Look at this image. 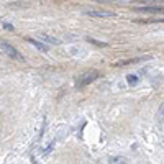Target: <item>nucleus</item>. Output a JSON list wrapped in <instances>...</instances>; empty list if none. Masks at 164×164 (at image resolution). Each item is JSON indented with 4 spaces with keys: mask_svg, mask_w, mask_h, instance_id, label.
I'll return each instance as SVG.
<instances>
[{
    "mask_svg": "<svg viewBox=\"0 0 164 164\" xmlns=\"http://www.w3.org/2000/svg\"><path fill=\"white\" fill-rule=\"evenodd\" d=\"M98 77H100V72H98L97 69H89L87 72H84V74H81L79 77H77L74 85L77 89H82V87H85V85L92 84L95 79H98Z\"/></svg>",
    "mask_w": 164,
    "mask_h": 164,
    "instance_id": "f257e3e1",
    "label": "nucleus"
},
{
    "mask_svg": "<svg viewBox=\"0 0 164 164\" xmlns=\"http://www.w3.org/2000/svg\"><path fill=\"white\" fill-rule=\"evenodd\" d=\"M0 49H2V54L10 56L12 59H18V61L23 59V58H21V54L18 53V49H15L12 45H8V43H5V41H0Z\"/></svg>",
    "mask_w": 164,
    "mask_h": 164,
    "instance_id": "f03ea898",
    "label": "nucleus"
},
{
    "mask_svg": "<svg viewBox=\"0 0 164 164\" xmlns=\"http://www.w3.org/2000/svg\"><path fill=\"white\" fill-rule=\"evenodd\" d=\"M84 15L94 17V18H113V17H117L115 13L107 12V10H84Z\"/></svg>",
    "mask_w": 164,
    "mask_h": 164,
    "instance_id": "7ed1b4c3",
    "label": "nucleus"
},
{
    "mask_svg": "<svg viewBox=\"0 0 164 164\" xmlns=\"http://www.w3.org/2000/svg\"><path fill=\"white\" fill-rule=\"evenodd\" d=\"M135 10L140 13H149V15H164V7H138Z\"/></svg>",
    "mask_w": 164,
    "mask_h": 164,
    "instance_id": "20e7f679",
    "label": "nucleus"
},
{
    "mask_svg": "<svg viewBox=\"0 0 164 164\" xmlns=\"http://www.w3.org/2000/svg\"><path fill=\"white\" fill-rule=\"evenodd\" d=\"M36 38L41 40L43 43H49V45H54V46H59L61 43H62L61 40L54 38V36H51V34H48V33H38V34H36Z\"/></svg>",
    "mask_w": 164,
    "mask_h": 164,
    "instance_id": "39448f33",
    "label": "nucleus"
},
{
    "mask_svg": "<svg viewBox=\"0 0 164 164\" xmlns=\"http://www.w3.org/2000/svg\"><path fill=\"white\" fill-rule=\"evenodd\" d=\"M26 41L30 43L31 46H34L36 49H40V51H43V53H48L49 51V48L45 45L43 41H40V40H36V38H26Z\"/></svg>",
    "mask_w": 164,
    "mask_h": 164,
    "instance_id": "423d86ee",
    "label": "nucleus"
},
{
    "mask_svg": "<svg viewBox=\"0 0 164 164\" xmlns=\"http://www.w3.org/2000/svg\"><path fill=\"white\" fill-rule=\"evenodd\" d=\"M151 59V56H140V58H135V59H125V61H118L115 62V66H128V64H136L141 61H148Z\"/></svg>",
    "mask_w": 164,
    "mask_h": 164,
    "instance_id": "0eeeda50",
    "label": "nucleus"
},
{
    "mask_svg": "<svg viewBox=\"0 0 164 164\" xmlns=\"http://www.w3.org/2000/svg\"><path fill=\"white\" fill-rule=\"evenodd\" d=\"M156 122H158L159 125H161V123H164V102L159 105L158 112H156Z\"/></svg>",
    "mask_w": 164,
    "mask_h": 164,
    "instance_id": "6e6552de",
    "label": "nucleus"
},
{
    "mask_svg": "<svg viewBox=\"0 0 164 164\" xmlns=\"http://www.w3.org/2000/svg\"><path fill=\"white\" fill-rule=\"evenodd\" d=\"M136 23H164V18H148V20H135Z\"/></svg>",
    "mask_w": 164,
    "mask_h": 164,
    "instance_id": "1a4fd4ad",
    "label": "nucleus"
},
{
    "mask_svg": "<svg viewBox=\"0 0 164 164\" xmlns=\"http://www.w3.org/2000/svg\"><path fill=\"white\" fill-rule=\"evenodd\" d=\"M87 41H89V43H92V45H95V46H103V48L108 46L105 41H98V40H94V38H87Z\"/></svg>",
    "mask_w": 164,
    "mask_h": 164,
    "instance_id": "9d476101",
    "label": "nucleus"
},
{
    "mask_svg": "<svg viewBox=\"0 0 164 164\" xmlns=\"http://www.w3.org/2000/svg\"><path fill=\"white\" fill-rule=\"evenodd\" d=\"M126 81H128V84H130V85H136V82H138V77H136V76H133V74H128Z\"/></svg>",
    "mask_w": 164,
    "mask_h": 164,
    "instance_id": "9b49d317",
    "label": "nucleus"
},
{
    "mask_svg": "<svg viewBox=\"0 0 164 164\" xmlns=\"http://www.w3.org/2000/svg\"><path fill=\"white\" fill-rule=\"evenodd\" d=\"M3 28H5V30H10V31H13V25H10V23H3Z\"/></svg>",
    "mask_w": 164,
    "mask_h": 164,
    "instance_id": "f8f14e48",
    "label": "nucleus"
},
{
    "mask_svg": "<svg viewBox=\"0 0 164 164\" xmlns=\"http://www.w3.org/2000/svg\"><path fill=\"white\" fill-rule=\"evenodd\" d=\"M110 162H125V159L123 158H113Z\"/></svg>",
    "mask_w": 164,
    "mask_h": 164,
    "instance_id": "ddd939ff",
    "label": "nucleus"
}]
</instances>
